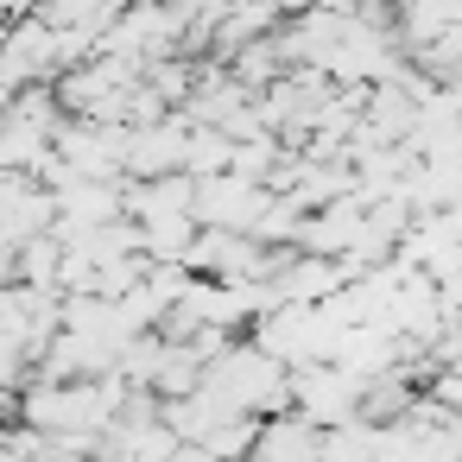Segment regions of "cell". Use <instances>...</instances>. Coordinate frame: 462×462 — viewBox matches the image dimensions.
I'll return each mask as SVG.
<instances>
[{
    "mask_svg": "<svg viewBox=\"0 0 462 462\" xmlns=\"http://www.w3.org/2000/svg\"><path fill=\"white\" fill-rule=\"evenodd\" d=\"M273 184L260 178H241V171H216V178H197V222L209 228H260V216L273 209Z\"/></svg>",
    "mask_w": 462,
    "mask_h": 462,
    "instance_id": "2",
    "label": "cell"
},
{
    "mask_svg": "<svg viewBox=\"0 0 462 462\" xmlns=\"http://www.w3.org/2000/svg\"><path fill=\"white\" fill-rule=\"evenodd\" d=\"M51 152H58V134L7 115V127H0V171H45Z\"/></svg>",
    "mask_w": 462,
    "mask_h": 462,
    "instance_id": "7",
    "label": "cell"
},
{
    "mask_svg": "<svg viewBox=\"0 0 462 462\" xmlns=\"http://www.w3.org/2000/svg\"><path fill=\"white\" fill-rule=\"evenodd\" d=\"M190 171H197V178L235 171V134H228V127H203V121H190Z\"/></svg>",
    "mask_w": 462,
    "mask_h": 462,
    "instance_id": "10",
    "label": "cell"
},
{
    "mask_svg": "<svg viewBox=\"0 0 462 462\" xmlns=\"http://www.w3.org/2000/svg\"><path fill=\"white\" fill-rule=\"evenodd\" d=\"M254 456H266V462H304V456H323V424L304 418L298 405H291V411H273V418L260 424Z\"/></svg>",
    "mask_w": 462,
    "mask_h": 462,
    "instance_id": "6",
    "label": "cell"
},
{
    "mask_svg": "<svg viewBox=\"0 0 462 462\" xmlns=\"http://www.w3.org/2000/svg\"><path fill=\"white\" fill-rule=\"evenodd\" d=\"M0 77H7V89L58 83V77H64V45H58V26H51L45 14L7 20V51H0Z\"/></svg>",
    "mask_w": 462,
    "mask_h": 462,
    "instance_id": "1",
    "label": "cell"
},
{
    "mask_svg": "<svg viewBox=\"0 0 462 462\" xmlns=\"http://www.w3.org/2000/svg\"><path fill=\"white\" fill-rule=\"evenodd\" d=\"M64 254L70 241L58 228L20 241V247H0V279H26V285H64Z\"/></svg>",
    "mask_w": 462,
    "mask_h": 462,
    "instance_id": "5",
    "label": "cell"
},
{
    "mask_svg": "<svg viewBox=\"0 0 462 462\" xmlns=\"http://www.w3.org/2000/svg\"><path fill=\"white\" fill-rule=\"evenodd\" d=\"M140 235H146V254L152 260H184L190 241L203 235V222H197V209H165V216H146Z\"/></svg>",
    "mask_w": 462,
    "mask_h": 462,
    "instance_id": "8",
    "label": "cell"
},
{
    "mask_svg": "<svg viewBox=\"0 0 462 462\" xmlns=\"http://www.w3.org/2000/svg\"><path fill=\"white\" fill-rule=\"evenodd\" d=\"M7 7V20H26V14H39V0H0Z\"/></svg>",
    "mask_w": 462,
    "mask_h": 462,
    "instance_id": "11",
    "label": "cell"
},
{
    "mask_svg": "<svg viewBox=\"0 0 462 462\" xmlns=\"http://www.w3.org/2000/svg\"><path fill=\"white\" fill-rule=\"evenodd\" d=\"M159 171H190V121L184 115H165V121L134 127L127 178H159Z\"/></svg>",
    "mask_w": 462,
    "mask_h": 462,
    "instance_id": "4",
    "label": "cell"
},
{
    "mask_svg": "<svg viewBox=\"0 0 462 462\" xmlns=\"http://www.w3.org/2000/svg\"><path fill=\"white\" fill-rule=\"evenodd\" d=\"M58 228V190L39 171H0V247Z\"/></svg>",
    "mask_w": 462,
    "mask_h": 462,
    "instance_id": "3",
    "label": "cell"
},
{
    "mask_svg": "<svg viewBox=\"0 0 462 462\" xmlns=\"http://www.w3.org/2000/svg\"><path fill=\"white\" fill-rule=\"evenodd\" d=\"M209 380V348L190 336V342H171L165 348V367H159V393L165 399H184V393H197Z\"/></svg>",
    "mask_w": 462,
    "mask_h": 462,
    "instance_id": "9",
    "label": "cell"
}]
</instances>
